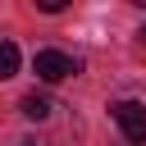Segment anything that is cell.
<instances>
[{
	"label": "cell",
	"mask_w": 146,
	"mask_h": 146,
	"mask_svg": "<svg viewBox=\"0 0 146 146\" xmlns=\"http://www.w3.org/2000/svg\"><path fill=\"white\" fill-rule=\"evenodd\" d=\"M14 146H41V141H14Z\"/></svg>",
	"instance_id": "5"
},
{
	"label": "cell",
	"mask_w": 146,
	"mask_h": 146,
	"mask_svg": "<svg viewBox=\"0 0 146 146\" xmlns=\"http://www.w3.org/2000/svg\"><path fill=\"white\" fill-rule=\"evenodd\" d=\"M50 96H41V91H32V96H23V114L27 119H50Z\"/></svg>",
	"instance_id": "3"
},
{
	"label": "cell",
	"mask_w": 146,
	"mask_h": 146,
	"mask_svg": "<svg viewBox=\"0 0 146 146\" xmlns=\"http://www.w3.org/2000/svg\"><path fill=\"white\" fill-rule=\"evenodd\" d=\"M18 73V46L14 41H0V82Z\"/></svg>",
	"instance_id": "4"
},
{
	"label": "cell",
	"mask_w": 146,
	"mask_h": 146,
	"mask_svg": "<svg viewBox=\"0 0 146 146\" xmlns=\"http://www.w3.org/2000/svg\"><path fill=\"white\" fill-rule=\"evenodd\" d=\"M141 41H146V27H141Z\"/></svg>",
	"instance_id": "6"
},
{
	"label": "cell",
	"mask_w": 146,
	"mask_h": 146,
	"mask_svg": "<svg viewBox=\"0 0 146 146\" xmlns=\"http://www.w3.org/2000/svg\"><path fill=\"white\" fill-rule=\"evenodd\" d=\"M32 73H36L41 82H64V78H73V73H78V59H73V55H64V50H36Z\"/></svg>",
	"instance_id": "2"
},
{
	"label": "cell",
	"mask_w": 146,
	"mask_h": 146,
	"mask_svg": "<svg viewBox=\"0 0 146 146\" xmlns=\"http://www.w3.org/2000/svg\"><path fill=\"white\" fill-rule=\"evenodd\" d=\"M110 114H114V123H119V132H123L128 141L146 146V105H141V100H114Z\"/></svg>",
	"instance_id": "1"
}]
</instances>
